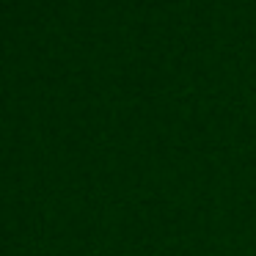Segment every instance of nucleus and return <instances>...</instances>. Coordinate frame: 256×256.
<instances>
[]
</instances>
